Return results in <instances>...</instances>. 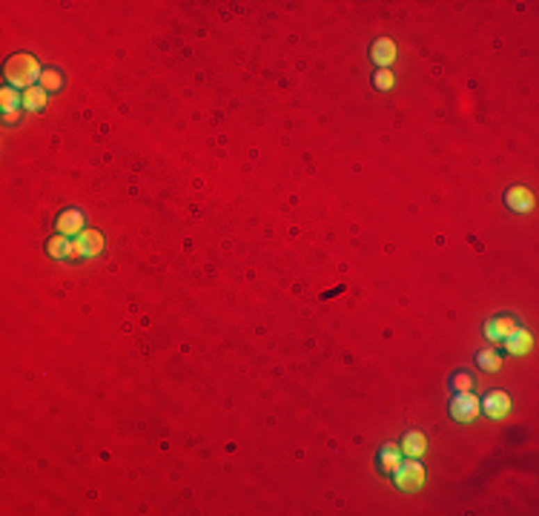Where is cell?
Masks as SVG:
<instances>
[{"instance_id": "cell-1", "label": "cell", "mask_w": 539, "mask_h": 516, "mask_svg": "<svg viewBox=\"0 0 539 516\" xmlns=\"http://www.w3.org/2000/svg\"><path fill=\"white\" fill-rule=\"evenodd\" d=\"M40 75H43V69H40V63L29 52H17L15 58L6 61V81L15 89H29V86H35L40 81Z\"/></svg>"}, {"instance_id": "cell-2", "label": "cell", "mask_w": 539, "mask_h": 516, "mask_svg": "<svg viewBox=\"0 0 539 516\" xmlns=\"http://www.w3.org/2000/svg\"><path fill=\"white\" fill-rule=\"evenodd\" d=\"M448 410H451V419H456V421H462V425H467V421H476V419H479L482 402L474 396V390H465V393H453Z\"/></svg>"}, {"instance_id": "cell-3", "label": "cell", "mask_w": 539, "mask_h": 516, "mask_svg": "<svg viewBox=\"0 0 539 516\" xmlns=\"http://www.w3.org/2000/svg\"><path fill=\"white\" fill-rule=\"evenodd\" d=\"M393 482L399 490H419L425 485V467L419 465V459H402V465L393 471Z\"/></svg>"}, {"instance_id": "cell-4", "label": "cell", "mask_w": 539, "mask_h": 516, "mask_svg": "<svg viewBox=\"0 0 539 516\" xmlns=\"http://www.w3.org/2000/svg\"><path fill=\"white\" fill-rule=\"evenodd\" d=\"M520 321L513 319V316H499V319H490L488 324H485V339L488 341H494V344H499V341H505L508 336H513L520 330Z\"/></svg>"}, {"instance_id": "cell-5", "label": "cell", "mask_w": 539, "mask_h": 516, "mask_svg": "<svg viewBox=\"0 0 539 516\" xmlns=\"http://www.w3.org/2000/svg\"><path fill=\"white\" fill-rule=\"evenodd\" d=\"M482 413L488 419H505L510 413V396L505 390H490L485 398H482Z\"/></svg>"}, {"instance_id": "cell-6", "label": "cell", "mask_w": 539, "mask_h": 516, "mask_svg": "<svg viewBox=\"0 0 539 516\" xmlns=\"http://www.w3.org/2000/svg\"><path fill=\"white\" fill-rule=\"evenodd\" d=\"M86 229V216L81 213V209H63V213L58 216V232L66 239H78L81 232Z\"/></svg>"}, {"instance_id": "cell-7", "label": "cell", "mask_w": 539, "mask_h": 516, "mask_svg": "<svg viewBox=\"0 0 539 516\" xmlns=\"http://www.w3.org/2000/svg\"><path fill=\"white\" fill-rule=\"evenodd\" d=\"M505 204H508V209H513V213L525 216L533 209L536 198H533V193L528 190V186H510V190L505 193Z\"/></svg>"}, {"instance_id": "cell-8", "label": "cell", "mask_w": 539, "mask_h": 516, "mask_svg": "<svg viewBox=\"0 0 539 516\" xmlns=\"http://www.w3.org/2000/svg\"><path fill=\"white\" fill-rule=\"evenodd\" d=\"M399 448H402V456L405 459H419V456L428 453V436L421 433V430H408Z\"/></svg>"}, {"instance_id": "cell-9", "label": "cell", "mask_w": 539, "mask_h": 516, "mask_svg": "<svg viewBox=\"0 0 539 516\" xmlns=\"http://www.w3.org/2000/svg\"><path fill=\"white\" fill-rule=\"evenodd\" d=\"M502 344H505L508 353H513V356H525V353H531V350H533V336L525 330V327H520V330L513 333V336H508Z\"/></svg>"}, {"instance_id": "cell-10", "label": "cell", "mask_w": 539, "mask_h": 516, "mask_svg": "<svg viewBox=\"0 0 539 516\" xmlns=\"http://www.w3.org/2000/svg\"><path fill=\"white\" fill-rule=\"evenodd\" d=\"M17 106H23V95H17L15 86H6L3 92H0V109H3L6 124L17 121Z\"/></svg>"}, {"instance_id": "cell-11", "label": "cell", "mask_w": 539, "mask_h": 516, "mask_svg": "<svg viewBox=\"0 0 539 516\" xmlns=\"http://www.w3.org/2000/svg\"><path fill=\"white\" fill-rule=\"evenodd\" d=\"M402 459H405V456H402V448H399V444H396V442H387L385 448H382V453H379V467H382V474H390V476H393V471L402 465Z\"/></svg>"}, {"instance_id": "cell-12", "label": "cell", "mask_w": 539, "mask_h": 516, "mask_svg": "<svg viewBox=\"0 0 539 516\" xmlns=\"http://www.w3.org/2000/svg\"><path fill=\"white\" fill-rule=\"evenodd\" d=\"M373 61L379 63V69H390V63L396 61V43L390 38H379L373 43Z\"/></svg>"}, {"instance_id": "cell-13", "label": "cell", "mask_w": 539, "mask_h": 516, "mask_svg": "<svg viewBox=\"0 0 539 516\" xmlns=\"http://www.w3.org/2000/svg\"><path fill=\"white\" fill-rule=\"evenodd\" d=\"M78 244H81V252H83V258H92V255H98L101 250H104V236L98 229H83L81 236L75 239Z\"/></svg>"}, {"instance_id": "cell-14", "label": "cell", "mask_w": 539, "mask_h": 516, "mask_svg": "<svg viewBox=\"0 0 539 516\" xmlns=\"http://www.w3.org/2000/svg\"><path fill=\"white\" fill-rule=\"evenodd\" d=\"M20 95H23V109L40 112V109L46 106V95H49V92H46L40 83H35V86H29V89H23Z\"/></svg>"}, {"instance_id": "cell-15", "label": "cell", "mask_w": 539, "mask_h": 516, "mask_svg": "<svg viewBox=\"0 0 539 516\" xmlns=\"http://www.w3.org/2000/svg\"><path fill=\"white\" fill-rule=\"evenodd\" d=\"M69 250H72V239H66V236H52L49 244H46V252H49L55 261H63V258H69Z\"/></svg>"}, {"instance_id": "cell-16", "label": "cell", "mask_w": 539, "mask_h": 516, "mask_svg": "<svg viewBox=\"0 0 539 516\" xmlns=\"http://www.w3.org/2000/svg\"><path fill=\"white\" fill-rule=\"evenodd\" d=\"M476 364L485 370V373H497L502 367V359H499V350H482L476 356Z\"/></svg>"}, {"instance_id": "cell-17", "label": "cell", "mask_w": 539, "mask_h": 516, "mask_svg": "<svg viewBox=\"0 0 539 516\" xmlns=\"http://www.w3.org/2000/svg\"><path fill=\"white\" fill-rule=\"evenodd\" d=\"M46 92H58V89H63V75L58 72V69H43V75H40V81H38Z\"/></svg>"}, {"instance_id": "cell-18", "label": "cell", "mask_w": 539, "mask_h": 516, "mask_svg": "<svg viewBox=\"0 0 539 516\" xmlns=\"http://www.w3.org/2000/svg\"><path fill=\"white\" fill-rule=\"evenodd\" d=\"M451 387H453V393H465V390H471V387H474V376H471V373H465V370H459V373H453Z\"/></svg>"}, {"instance_id": "cell-19", "label": "cell", "mask_w": 539, "mask_h": 516, "mask_svg": "<svg viewBox=\"0 0 539 516\" xmlns=\"http://www.w3.org/2000/svg\"><path fill=\"white\" fill-rule=\"evenodd\" d=\"M373 83H376V89H393V72H390V69H379L376 78H373Z\"/></svg>"}]
</instances>
